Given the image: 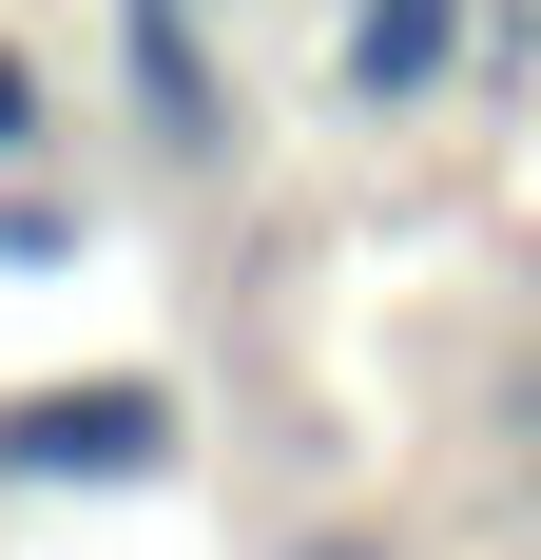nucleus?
I'll list each match as a JSON object with an SVG mask.
<instances>
[{
    "instance_id": "5",
    "label": "nucleus",
    "mask_w": 541,
    "mask_h": 560,
    "mask_svg": "<svg viewBox=\"0 0 541 560\" xmlns=\"http://www.w3.org/2000/svg\"><path fill=\"white\" fill-rule=\"evenodd\" d=\"M20 155H58V78H39V39L0 20V174H20Z\"/></svg>"
},
{
    "instance_id": "4",
    "label": "nucleus",
    "mask_w": 541,
    "mask_h": 560,
    "mask_svg": "<svg viewBox=\"0 0 541 560\" xmlns=\"http://www.w3.org/2000/svg\"><path fill=\"white\" fill-rule=\"evenodd\" d=\"M78 252H97V194H39V155L0 174V271L39 290V271H78Z\"/></svg>"
},
{
    "instance_id": "2",
    "label": "nucleus",
    "mask_w": 541,
    "mask_h": 560,
    "mask_svg": "<svg viewBox=\"0 0 541 560\" xmlns=\"http://www.w3.org/2000/svg\"><path fill=\"white\" fill-rule=\"evenodd\" d=\"M116 116L156 174H232L252 116H232V58H214V0H116Z\"/></svg>"
},
{
    "instance_id": "1",
    "label": "nucleus",
    "mask_w": 541,
    "mask_h": 560,
    "mask_svg": "<svg viewBox=\"0 0 541 560\" xmlns=\"http://www.w3.org/2000/svg\"><path fill=\"white\" fill-rule=\"evenodd\" d=\"M194 464V406L174 368H58V387H0V483H78V503H136Z\"/></svg>"
},
{
    "instance_id": "3",
    "label": "nucleus",
    "mask_w": 541,
    "mask_h": 560,
    "mask_svg": "<svg viewBox=\"0 0 541 560\" xmlns=\"http://www.w3.org/2000/svg\"><path fill=\"white\" fill-rule=\"evenodd\" d=\"M464 58H484V0H348L329 20V116H445L464 97Z\"/></svg>"
},
{
    "instance_id": "6",
    "label": "nucleus",
    "mask_w": 541,
    "mask_h": 560,
    "mask_svg": "<svg viewBox=\"0 0 541 560\" xmlns=\"http://www.w3.org/2000/svg\"><path fill=\"white\" fill-rule=\"evenodd\" d=\"M270 560H406V522H310V541H270Z\"/></svg>"
}]
</instances>
